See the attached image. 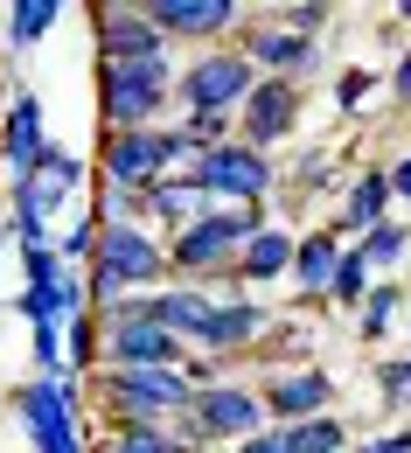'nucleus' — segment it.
<instances>
[{
  "instance_id": "f257e3e1",
  "label": "nucleus",
  "mask_w": 411,
  "mask_h": 453,
  "mask_svg": "<svg viewBox=\"0 0 411 453\" xmlns=\"http://www.w3.org/2000/svg\"><path fill=\"white\" fill-rule=\"evenodd\" d=\"M168 91H175V77H168V63H105V77H98V105L112 119L118 133H140V126H154V112L168 105Z\"/></svg>"
},
{
  "instance_id": "f03ea898",
  "label": "nucleus",
  "mask_w": 411,
  "mask_h": 453,
  "mask_svg": "<svg viewBox=\"0 0 411 453\" xmlns=\"http://www.w3.org/2000/svg\"><path fill=\"white\" fill-rule=\"evenodd\" d=\"M105 404H112L118 433H126V426H161L168 411L195 404V384H188L181 370H112V377H105Z\"/></svg>"
},
{
  "instance_id": "7ed1b4c3",
  "label": "nucleus",
  "mask_w": 411,
  "mask_h": 453,
  "mask_svg": "<svg viewBox=\"0 0 411 453\" xmlns=\"http://www.w3.org/2000/svg\"><path fill=\"white\" fill-rule=\"evenodd\" d=\"M181 154H188V147H181L175 126L112 133V140H105V181H112V188H133V196H147V188H161L168 161H181Z\"/></svg>"
},
{
  "instance_id": "20e7f679",
  "label": "nucleus",
  "mask_w": 411,
  "mask_h": 453,
  "mask_svg": "<svg viewBox=\"0 0 411 453\" xmlns=\"http://www.w3.org/2000/svg\"><path fill=\"white\" fill-rule=\"evenodd\" d=\"M251 70H258L251 57H195L175 77V91L188 98V112H231V105H244V98L258 91Z\"/></svg>"
},
{
  "instance_id": "39448f33",
  "label": "nucleus",
  "mask_w": 411,
  "mask_h": 453,
  "mask_svg": "<svg viewBox=\"0 0 411 453\" xmlns=\"http://www.w3.org/2000/svg\"><path fill=\"white\" fill-rule=\"evenodd\" d=\"M161 251H154V237L147 230H133V224H105V237H98V293H126V286H147V280H161Z\"/></svg>"
},
{
  "instance_id": "423d86ee",
  "label": "nucleus",
  "mask_w": 411,
  "mask_h": 453,
  "mask_svg": "<svg viewBox=\"0 0 411 453\" xmlns=\"http://www.w3.org/2000/svg\"><path fill=\"white\" fill-rule=\"evenodd\" d=\"M14 404H21V426H28L35 453H77V411H70V384H57V377H35V384H21V391H14Z\"/></svg>"
},
{
  "instance_id": "0eeeda50",
  "label": "nucleus",
  "mask_w": 411,
  "mask_h": 453,
  "mask_svg": "<svg viewBox=\"0 0 411 453\" xmlns=\"http://www.w3.org/2000/svg\"><path fill=\"white\" fill-rule=\"evenodd\" d=\"M105 356H112L118 370H175L181 342L168 328H154V321H140L126 300H118L112 314H105Z\"/></svg>"
},
{
  "instance_id": "6e6552de",
  "label": "nucleus",
  "mask_w": 411,
  "mask_h": 453,
  "mask_svg": "<svg viewBox=\"0 0 411 453\" xmlns=\"http://www.w3.org/2000/svg\"><path fill=\"white\" fill-rule=\"evenodd\" d=\"M251 237H258L251 210H217V217H195V224L181 230V244H175V265H188V273H209V265H224L231 251H244Z\"/></svg>"
},
{
  "instance_id": "1a4fd4ad",
  "label": "nucleus",
  "mask_w": 411,
  "mask_h": 453,
  "mask_svg": "<svg viewBox=\"0 0 411 453\" xmlns=\"http://www.w3.org/2000/svg\"><path fill=\"white\" fill-rule=\"evenodd\" d=\"M195 181H202L209 196L258 203V196L272 188V168H265V154H258V147H237V140H224L217 154H202V161H195Z\"/></svg>"
},
{
  "instance_id": "9d476101",
  "label": "nucleus",
  "mask_w": 411,
  "mask_h": 453,
  "mask_svg": "<svg viewBox=\"0 0 411 453\" xmlns=\"http://www.w3.org/2000/svg\"><path fill=\"white\" fill-rule=\"evenodd\" d=\"M300 126V84L286 77H258V91L244 98V147H272V140H286Z\"/></svg>"
},
{
  "instance_id": "9b49d317",
  "label": "nucleus",
  "mask_w": 411,
  "mask_h": 453,
  "mask_svg": "<svg viewBox=\"0 0 411 453\" xmlns=\"http://www.w3.org/2000/svg\"><path fill=\"white\" fill-rule=\"evenodd\" d=\"M188 418H195V440L209 447V440H251L265 411H258V397H251V391L217 384V391H195V411H188Z\"/></svg>"
},
{
  "instance_id": "f8f14e48",
  "label": "nucleus",
  "mask_w": 411,
  "mask_h": 453,
  "mask_svg": "<svg viewBox=\"0 0 411 453\" xmlns=\"http://www.w3.org/2000/svg\"><path fill=\"white\" fill-rule=\"evenodd\" d=\"M98 50H105V63H154L161 57V28L147 21V0L98 14Z\"/></svg>"
},
{
  "instance_id": "ddd939ff",
  "label": "nucleus",
  "mask_w": 411,
  "mask_h": 453,
  "mask_svg": "<svg viewBox=\"0 0 411 453\" xmlns=\"http://www.w3.org/2000/svg\"><path fill=\"white\" fill-rule=\"evenodd\" d=\"M147 21L161 35H224L237 21V0H147Z\"/></svg>"
},
{
  "instance_id": "4468645a",
  "label": "nucleus",
  "mask_w": 411,
  "mask_h": 453,
  "mask_svg": "<svg viewBox=\"0 0 411 453\" xmlns=\"http://www.w3.org/2000/svg\"><path fill=\"white\" fill-rule=\"evenodd\" d=\"M335 384L321 370H293V377H272L265 384V418H286V426H307L314 411H328Z\"/></svg>"
},
{
  "instance_id": "2eb2a0df",
  "label": "nucleus",
  "mask_w": 411,
  "mask_h": 453,
  "mask_svg": "<svg viewBox=\"0 0 411 453\" xmlns=\"http://www.w3.org/2000/svg\"><path fill=\"white\" fill-rule=\"evenodd\" d=\"M0 147H7L14 174H28L42 154H49V119H42V105H35L28 91L14 98V112H7V126H0Z\"/></svg>"
},
{
  "instance_id": "dca6fc26",
  "label": "nucleus",
  "mask_w": 411,
  "mask_h": 453,
  "mask_svg": "<svg viewBox=\"0 0 411 453\" xmlns=\"http://www.w3.org/2000/svg\"><path fill=\"white\" fill-rule=\"evenodd\" d=\"M265 328V307L258 300H217V314L202 321V356H231V349H244V342Z\"/></svg>"
},
{
  "instance_id": "f3484780",
  "label": "nucleus",
  "mask_w": 411,
  "mask_h": 453,
  "mask_svg": "<svg viewBox=\"0 0 411 453\" xmlns=\"http://www.w3.org/2000/svg\"><path fill=\"white\" fill-rule=\"evenodd\" d=\"M126 307L168 335H202V321L217 314V300H202V293H154V300H126Z\"/></svg>"
},
{
  "instance_id": "a211bd4d",
  "label": "nucleus",
  "mask_w": 411,
  "mask_h": 453,
  "mask_svg": "<svg viewBox=\"0 0 411 453\" xmlns=\"http://www.w3.org/2000/svg\"><path fill=\"white\" fill-rule=\"evenodd\" d=\"M342 258H349V251H342L328 230H314V237H300V251H293V280L307 286V293H335Z\"/></svg>"
},
{
  "instance_id": "6ab92c4d",
  "label": "nucleus",
  "mask_w": 411,
  "mask_h": 453,
  "mask_svg": "<svg viewBox=\"0 0 411 453\" xmlns=\"http://www.w3.org/2000/svg\"><path fill=\"white\" fill-rule=\"evenodd\" d=\"M244 57L251 63H265V70H314V42H307V35H293V28H258V35H251V50H244Z\"/></svg>"
},
{
  "instance_id": "aec40b11",
  "label": "nucleus",
  "mask_w": 411,
  "mask_h": 453,
  "mask_svg": "<svg viewBox=\"0 0 411 453\" xmlns=\"http://www.w3.org/2000/svg\"><path fill=\"white\" fill-rule=\"evenodd\" d=\"M293 251H300V237H286V230H258V237L237 251V273H244V280H279V273L293 265Z\"/></svg>"
},
{
  "instance_id": "412c9836",
  "label": "nucleus",
  "mask_w": 411,
  "mask_h": 453,
  "mask_svg": "<svg viewBox=\"0 0 411 453\" xmlns=\"http://www.w3.org/2000/svg\"><path fill=\"white\" fill-rule=\"evenodd\" d=\"M384 210H391V174H355L349 203H342V230H377L384 224Z\"/></svg>"
},
{
  "instance_id": "4be33fe9",
  "label": "nucleus",
  "mask_w": 411,
  "mask_h": 453,
  "mask_svg": "<svg viewBox=\"0 0 411 453\" xmlns=\"http://www.w3.org/2000/svg\"><path fill=\"white\" fill-rule=\"evenodd\" d=\"M202 196H209V188H202V181H195V174H188V181H161V188H147V217H168V224H195V210H202Z\"/></svg>"
},
{
  "instance_id": "5701e85b",
  "label": "nucleus",
  "mask_w": 411,
  "mask_h": 453,
  "mask_svg": "<svg viewBox=\"0 0 411 453\" xmlns=\"http://www.w3.org/2000/svg\"><path fill=\"white\" fill-rule=\"evenodd\" d=\"M57 21H63V0H14V7H7V42L28 50V42H42Z\"/></svg>"
},
{
  "instance_id": "b1692460",
  "label": "nucleus",
  "mask_w": 411,
  "mask_h": 453,
  "mask_svg": "<svg viewBox=\"0 0 411 453\" xmlns=\"http://www.w3.org/2000/svg\"><path fill=\"white\" fill-rule=\"evenodd\" d=\"M398 307H405V293H398V286H369V300H362V342H384V335H391Z\"/></svg>"
},
{
  "instance_id": "393cba45",
  "label": "nucleus",
  "mask_w": 411,
  "mask_h": 453,
  "mask_svg": "<svg viewBox=\"0 0 411 453\" xmlns=\"http://www.w3.org/2000/svg\"><path fill=\"white\" fill-rule=\"evenodd\" d=\"M175 133H181V147L202 161V154H217V147H224V133H231V126H224V112H188Z\"/></svg>"
},
{
  "instance_id": "a878e982",
  "label": "nucleus",
  "mask_w": 411,
  "mask_h": 453,
  "mask_svg": "<svg viewBox=\"0 0 411 453\" xmlns=\"http://www.w3.org/2000/svg\"><path fill=\"white\" fill-rule=\"evenodd\" d=\"M405 244H411V230L405 224H377V230H362V265H398L405 258Z\"/></svg>"
},
{
  "instance_id": "bb28decb",
  "label": "nucleus",
  "mask_w": 411,
  "mask_h": 453,
  "mask_svg": "<svg viewBox=\"0 0 411 453\" xmlns=\"http://www.w3.org/2000/svg\"><path fill=\"white\" fill-rule=\"evenodd\" d=\"M105 453H188V440H168L161 426H126Z\"/></svg>"
},
{
  "instance_id": "cd10ccee",
  "label": "nucleus",
  "mask_w": 411,
  "mask_h": 453,
  "mask_svg": "<svg viewBox=\"0 0 411 453\" xmlns=\"http://www.w3.org/2000/svg\"><path fill=\"white\" fill-rule=\"evenodd\" d=\"M286 433H293V453H342V418H307Z\"/></svg>"
},
{
  "instance_id": "c85d7f7f",
  "label": "nucleus",
  "mask_w": 411,
  "mask_h": 453,
  "mask_svg": "<svg viewBox=\"0 0 411 453\" xmlns=\"http://www.w3.org/2000/svg\"><path fill=\"white\" fill-rule=\"evenodd\" d=\"M335 300H342V307H362V300H369V265H362V251L342 258V273H335Z\"/></svg>"
},
{
  "instance_id": "c756f323",
  "label": "nucleus",
  "mask_w": 411,
  "mask_h": 453,
  "mask_svg": "<svg viewBox=\"0 0 411 453\" xmlns=\"http://www.w3.org/2000/svg\"><path fill=\"white\" fill-rule=\"evenodd\" d=\"M98 237H105V224H98V217H77V224H70V237H63V258H98Z\"/></svg>"
},
{
  "instance_id": "7c9ffc66",
  "label": "nucleus",
  "mask_w": 411,
  "mask_h": 453,
  "mask_svg": "<svg viewBox=\"0 0 411 453\" xmlns=\"http://www.w3.org/2000/svg\"><path fill=\"white\" fill-rule=\"evenodd\" d=\"M369 91H377V77H369V70H342V84H335V98H342V105H362Z\"/></svg>"
},
{
  "instance_id": "2f4dec72",
  "label": "nucleus",
  "mask_w": 411,
  "mask_h": 453,
  "mask_svg": "<svg viewBox=\"0 0 411 453\" xmlns=\"http://www.w3.org/2000/svg\"><path fill=\"white\" fill-rule=\"evenodd\" d=\"M237 453H293V433L279 426V433H251V440H237Z\"/></svg>"
},
{
  "instance_id": "473e14b6",
  "label": "nucleus",
  "mask_w": 411,
  "mask_h": 453,
  "mask_svg": "<svg viewBox=\"0 0 411 453\" xmlns=\"http://www.w3.org/2000/svg\"><path fill=\"white\" fill-rule=\"evenodd\" d=\"M321 21H328V7H286V28H293V35H307V42L321 35Z\"/></svg>"
},
{
  "instance_id": "72a5a7b5",
  "label": "nucleus",
  "mask_w": 411,
  "mask_h": 453,
  "mask_svg": "<svg viewBox=\"0 0 411 453\" xmlns=\"http://www.w3.org/2000/svg\"><path fill=\"white\" fill-rule=\"evenodd\" d=\"M91 349H98V335H91V321L77 314V321H70V363H84V370H91Z\"/></svg>"
},
{
  "instance_id": "f704fd0d",
  "label": "nucleus",
  "mask_w": 411,
  "mask_h": 453,
  "mask_svg": "<svg viewBox=\"0 0 411 453\" xmlns=\"http://www.w3.org/2000/svg\"><path fill=\"white\" fill-rule=\"evenodd\" d=\"M355 453H411V426H398V433H384V440H362Z\"/></svg>"
},
{
  "instance_id": "c9c22d12",
  "label": "nucleus",
  "mask_w": 411,
  "mask_h": 453,
  "mask_svg": "<svg viewBox=\"0 0 411 453\" xmlns=\"http://www.w3.org/2000/svg\"><path fill=\"white\" fill-rule=\"evenodd\" d=\"M391 196H405V203H411V154L398 161V168H391Z\"/></svg>"
},
{
  "instance_id": "e433bc0d",
  "label": "nucleus",
  "mask_w": 411,
  "mask_h": 453,
  "mask_svg": "<svg viewBox=\"0 0 411 453\" xmlns=\"http://www.w3.org/2000/svg\"><path fill=\"white\" fill-rule=\"evenodd\" d=\"M391 84H398V91H411V57L398 63V77H391Z\"/></svg>"
}]
</instances>
